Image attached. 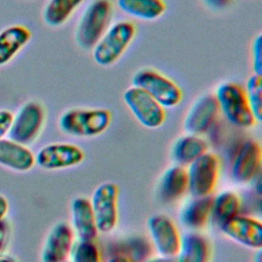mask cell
Masks as SVG:
<instances>
[{"mask_svg": "<svg viewBox=\"0 0 262 262\" xmlns=\"http://www.w3.org/2000/svg\"><path fill=\"white\" fill-rule=\"evenodd\" d=\"M13 120V114L7 110L0 111V140L8 133Z\"/></svg>", "mask_w": 262, "mask_h": 262, "instance_id": "obj_29", "label": "cell"}, {"mask_svg": "<svg viewBox=\"0 0 262 262\" xmlns=\"http://www.w3.org/2000/svg\"><path fill=\"white\" fill-rule=\"evenodd\" d=\"M219 112L237 128L253 127L257 121L247 100L245 88L234 82H224L217 86L214 93Z\"/></svg>", "mask_w": 262, "mask_h": 262, "instance_id": "obj_3", "label": "cell"}, {"mask_svg": "<svg viewBox=\"0 0 262 262\" xmlns=\"http://www.w3.org/2000/svg\"><path fill=\"white\" fill-rule=\"evenodd\" d=\"M147 230L154 247L161 256H176L181 235L176 224L166 215L156 214L147 220Z\"/></svg>", "mask_w": 262, "mask_h": 262, "instance_id": "obj_11", "label": "cell"}, {"mask_svg": "<svg viewBox=\"0 0 262 262\" xmlns=\"http://www.w3.org/2000/svg\"><path fill=\"white\" fill-rule=\"evenodd\" d=\"M208 143L200 135L185 134L175 139L170 148V156L175 165L188 166L196 158L208 151Z\"/></svg>", "mask_w": 262, "mask_h": 262, "instance_id": "obj_18", "label": "cell"}, {"mask_svg": "<svg viewBox=\"0 0 262 262\" xmlns=\"http://www.w3.org/2000/svg\"><path fill=\"white\" fill-rule=\"evenodd\" d=\"M83 149L73 143H50L35 156V164L45 170H59L75 167L84 161Z\"/></svg>", "mask_w": 262, "mask_h": 262, "instance_id": "obj_10", "label": "cell"}, {"mask_svg": "<svg viewBox=\"0 0 262 262\" xmlns=\"http://www.w3.org/2000/svg\"><path fill=\"white\" fill-rule=\"evenodd\" d=\"M118 7L126 14L141 20H155L166 10L164 0H117Z\"/></svg>", "mask_w": 262, "mask_h": 262, "instance_id": "obj_23", "label": "cell"}, {"mask_svg": "<svg viewBox=\"0 0 262 262\" xmlns=\"http://www.w3.org/2000/svg\"><path fill=\"white\" fill-rule=\"evenodd\" d=\"M31 31L20 25L11 26L0 33V66L7 63L30 41Z\"/></svg>", "mask_w": 262, "mask_h": 262, "instance_id": "obj_22", "label": "cell"}, {"mask_svg": "<svg viewBox=\"0 0 262 262\" xmlns=\"http://www.w3.org/2000/svg\"><path fill=\"white\" fill-rule=\"evenodd\" d=\"M203 3L212 10H223L228 7L232 0H202Z\"/></svg>", "mask_w": 262, "mask_h": 262, "instance_id": "obj_30", "label": "cell"}, {"mask_svg": "<svg viewBox=\"0 0 262 262\" xmlns=\"http://www.w3.org/2000/svg\"><path fill=\"white\" fill-rule=\"evenodd\" d=\"M8 211V202L7 200L0 194V221L3 220Z\"/></svg>", "mask_w": 262, "mask_h": 262, "instance_id": "obj_33", "label": "cell"}, {"mask_svg": "<svg viewBox=\"0 0 262 262\" xmlns=\"http://www.w3.org/2000/svg\"><path fill=\"white\" fill-rule=\"evenodd\" d=\"M8 232H9L8 224L4 220H1L0 221V253L5 248V245L8 238Z\"/></svg>", "mask_w": 262, "mask_h": 262, "instance_id": "obj_31", "label": "cell"}, {"mask_svg": "<svg viewBox=\"0 0 262 262\" xmlns=\"http://www.w3.org/2000/svg\"><path fill=\"white\" fill-rule=\"evenodd\" d=\"M262 150L256 140H247L238 147L231 165L234 182L246 184L253 181L261 170Z\"/></svg>", "mask_w": 262, "mask_h": 262, "instance_id": "obj_14", "label": "cell"}, {"mask_svg": "<svg viewBox=\"0 0 262 262\" xmlns=\"http://www.w3.org/2000/svg\"><path fill=\"white\" fill-rule=\"evenodd\" d=\"M45 122V111L37 101L25 103L13 116L11 127L8 131L11 140L24 145L30 144L39 136Z\"/></svg>", "mask_w": 262, "mask_h": 262, "instance_id": "obj_9", "label": "cell"}, {"mask_svg": "<svg viewBox=\"0 0 262 262\" xmlns=\"http://www.w3.org/2000/svg\"><path fill=\"white\" fill-rule=\"evenodd\" d=\"M186 174L189 193L193 198L209 196L218 182L220 160L217 155L206 151L187 166Z\"/></svg>", "mask_w": 262, "mask_h": 262, "instance_id": "obj_6", "label": "cell"}, {"mask_svg": "<svg viewBox=\"0 0 262 262\" xmlns=\"http://www.w3.org/2000/svg\"><path fill=\"white\" fill-rule=\"evenodd\" d=\"M212 198L201 196L193 198L187 202L179 212L180 222L192 231L204 228L211 216Z\"/></svg>", "mask_w": 262, "mask_h": 262, "instance_id": "obj_20", "label": "cell"}, {"mask_svg": "<svg viewBox=\"0 0 262 262\" xmlns=\"http://www.w3.org/2000/svg\"><path fill=\"white\" fill-rule=\"evenodd\" d=\"M112 122V113L102 107L70 108L58 119L59 129L75 137H94L102 134Z\"/></svg>", "mask_w": 262, "mask_h": 262, "instance_id": "obj_2", "label": "cell"}, {"mask_svg": "<svg viewBox=\"0 0 262 262\" xmlns=\"http://www.w3.org/2000/svg\"><path fill=\"white\" fill-rule=\"evenodd\" d=\"M241 208L239 196L232 190H223L212 198L211 215L220 225L238 214Z\"/></svg>", "mask_w": 262, "mask_h": 262, "instance_id": "obj_24", "label": "cell"}, {"mask_svg": "<svg viewBox=\"0 0 262 262\" xmlns=\"http://www.w3.org/2000/svg\"><path fill=\"white\" fill-rule=\"evenodd\" d=\"M245 93L248 103L257 123L262 119V75L253 74L249 77Z\"/></svg>", "mask_w": 262, "mask_h": 262, "instance_id": "obj_26", "label": "cell"}, {"mask_svg": "<svg viewBox=\"0 0 262 262\" xmlns=\"http://www.w3.org/2000/svg\"><path fill=\"white\" fill-rule=\"evenodd\" d=\"M84 0H49L44 8L43 18L50 27L63 25Z\"/></svg>", "mask_w": 262, "mask_h": 262, "instance_id": "obj_25", "label": "cell"}, {"mask_svg": "<svg viewBox=\"0 0 262 262\" xmlns=\"http://www.w3.org/2000/svg\"><path fill=\"white\" fill-rule=\"evenodd\" d=\"M70 257L71 262H101L100 252L94 241L78 239L74 243Z\"/></svg>", "mask_w": 262, "mask_h": 262, "instance_id": "obj_27", "label": "cell"}, {"mask_svg": "<svg viewBox=\"0 0 262 262\" xmlns=\"http://www.w3.org/2000/svg\"><path fill=\"white\" fill-rule=\"evenodd\" d=\"M262 36L258 34L251 45V56H252V67L254 74L262 75Z\"/></svg>", "mask_w": 262, "mask_h": 262, "instance_id": "obj_28", "label": "cell"}, {"mask_svg": "<svg viewBox=\"0 0 262 262\" xmlns=\"http://www.w3.org/2000/svg\"><path fill=\"white\" fill-rule=\"evenodd\" d=\"M119 186L114 182H103L93 191L90 204L94 213L98 232L108 233L118 223Z\"/></svg>", "mask_w": 262, "mask_h": 262, "instance_id": "obj_7", "label": "cell"}, {"mask_svg": "<svg viewBox=\"0 0 262 262\" xmlns=\"http://www.w3.org/2000/svg\"><path fill=\"white\" fill-rule=\"evenodd\" d=\"M0 165L17 172H26L34 167L35 155L21 143L11 139H1Z\"/></svg>", "mask_w": 262, "mask_h": 262, "instance_id": "obj_17", "label": "cell"}, {"mask_svg": "<svg viewBox=\"0 0 262 262\" xmlns=\"http://www.w3.org/2000/svg\"><path fill=\"white\" fill-rule=\"evenodd\" d=\"M258 252H257V254H256V256L254 257V261H256V262H261V249L260 250H257Z\"/></svg>", "mask_w": 262, "mask_h": 262, "instance_id": "obj_36", "label": "cell"}, {"mask_svg": "<svg viewBox=\"0 0 262 262\" xmlns=\"http://www.w3.org/2000/svg\"><path fill=\"white\" fill-rule=\"evenodd\" d=\"M176 256L179 262H210L211 245L205 235L190 231L181 236L180 249Z\"/></svg>", "mask_w": 262, "mask_h": 262, "instance_id": "obj_21", "label": "cell"}, {"mask_svg": "<svg viewBox=\"0 0 262 262\" xmlns=\"http://www.w3.org/2000/svg\"><path fill=\"white\" fill-rule=\"evenodd\" d=\"M107 262H131L130 258L124 255H116L107 260Z\"/></svg>", "mask_w": 262, "mask_h": 262, "instance_id": "obj_34", "label": "cell"}, {"mask_svg": "<svg viewBox=\"0 0 262 262\" xmlns=\"http://www.w3.org/2000/svg\"><path fill=\"white\" fill-rule=\"evenodd\" d=\"M123 101L142 126L156 129L164 124L165 108L142 89L132 85L123 93Z\"/></svg>", "mask_w": 262, "mask_h": 262, "instance_id": "obj_8", "label": "cell"}, {"mask_svg": "<svg viewBox=\"0 0 262 262\" xmlns=\"http://www.w3.org/2000/svg\"><path fill=\"white\" fill-rule=\"evenodd\" d=\"M143 262H179L177 256H156L145 259Z\"/></svg>", "mask_w": 262, "mask_h": 262, "instance_id": "obj_32", "label": "cell"}, {"mask_svg": "<svg viewBox=\"0 0 262 262\" xmlns=\"http://www.w3.org/2000/svg\"><path fill=\"white\" fill-rule=\"evenodd\" d=\"M187 190L186 169L179 165L167 168L161 176L159 195L165 203H174Z\"/></svg>", "mask_w": 262, "mask_h": 262, "instance_id": "obj_19", "label": "cell"}, {"mask_svg": "<svg viewBox=\"0 0 262 262\" xmlns=\"http://www.w3.org/2000/svg\"><path fill=\"white\" fill-rule=\"evenodd\" d=\"M111 0H92L82 12L75 30L77 45L84 49H92L111 26L113 15Z\"/></svg>", "mask_w": 262, "mask_h": 262, "instance_id": "obj_1", "label": "cell"}, {"mask_svg": "<svg viewBox=\"0 0 262 262\" xmlns=\"http://www.w3.org/2000/svg\"><path fill=\"white\" fill-rule=\"evenodd\" d=\"M72 228L80 241H95L98 234L90 200L78 196L71 204Z\"/></svg>", "mask_w": 262, "mask_h": 262, "instance_id": "obj_16", "label": "cell"}, {"mask_svg": "<svg viewBox=\"0 0 262 262\" xmlns=\"http://www.w3.org/2000/svg\"><path fill=\"white\" fill-rule=\"evenodd\" d=\"M136 35V27L129 20L111 24L108 29L92 48L94 61L101 67H108L119 60Z\"/></svg>", "mask_w": 262, "mask_h": 262, "instance_id": "obj_4", "label": "cell"}, {"mask_svg": "<svg viewBox=\"0 0 262 262\" xmlns=\"http://www.w3.org/2000/svg\"><path fill=\"white\" fill-rule=\"evenodd\" d=\"M72 226L66 222L54 224L46 235L41 251L42 262H66L75 243Z\"/></svg>", "mask_w": 262, "mask_h": 262, "instance_id": "obj_15", "label": "cell"}, {"mask_svg": "<svg viewBox=\"0 0 262 262\" xmlns=\"http://www.w3.org/2000/svg\"><path fill=\"white\" fill-rule=\"evenodd\" d=\"M66 262H70V261H66Z\"/></svg>", "mask_w": 262, "mask_h": 262, "instance_id": "obj_37", "label": "cell"}, {"mask_svg": "<svg viewBox=\"0 0 262 262\" xmlns=\"http://www.w3.org/2000/svg\"><path fill=\"white\" fill-rule=\"evenodd\" d=\"M219 108L213 94H204L190 104L187 110L182 127L186 134L202 135L209 131L216 121Z\"/></svg>", "mask_w": 262, "mask_h": 262, "instance_id": "obj_12", "label": "cell"}, {"mask_svg": "<svg viewBox=\"0 0 262 262\" xmlns=\"http://www.w3.org/2000/svg\"><path fill=\"white\" fill-rule=\"evenodd\" d=\"M132 85L149 94L164 108L178 105L183 97L181 88L169 77L152 68H142L132 77Z\"/></svg>", "mask_w": 262, "mask_h": 262, "instance_id": "obj_5", "label": "cell"}, {"mask_svg": "<svg viewBox=\"0 0 262 262\" xmlns=\"http://www.w3.org/2000/svg\"><path fill=\"white\" fill-rule=\"evenodd\" d=\"M219 227L226 236L246 248L260 250L262 247V223L256 218L237 214Z\"/></svg>", "mask_w": 262, "mask_h": 262, "instance_id": "obj_13", "label": "cell"}, {"mask_svg": "<svg viewBox=\"0 0 262 262\" xmlns=\"http://www.w3.org/2000/svg\"><path fill=\"white\" fill-rule=\"evenodd\" d=\"M0 262H15L14 259L10 256L7 255H2L0 254Z\"/></svg>", "mask_w": 262, "mask_h": 262, "instance_id": "obj_35", "label": "cell"}]
</instances>
